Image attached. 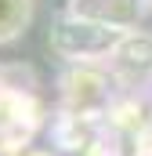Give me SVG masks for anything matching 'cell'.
<instances>
[{"mask_svg": "<svg viewBox=\"0 0 152 156\" xmlns=\"http://www.w3.org/2000/svg\"><path fill=\"white\" fill-rule=\"evenodd\" d=\"M127 37L119 26H105V22H91V18H58L51 26V47L58 55H69V58H87V55H105L116 51L119 40Z\"/></svg>", "mask_w": 152, "mask_h": 156, "instance_id": "cell-1", "label": "cell"}, {"mask_svg": "<svg viewBox=\"0 0 152 156\" xmlns=\"http://www.w3.org/2000/svg\"><path fill=\"white\" fill-rule=\"evenodd\" d=\"M141 4L138 0H73L76 18H91V22H105V26H130L138 18Z\"/></svg>", "mask_w": 152, "mask_h": 156, "instance_id": "cell-2", "label": "cell"}, {"mask_svg": "<svg viewBox=\"0 0 152 156\" xmlns=\"http://www.w3.org/2000/svg\"><path fill=\"white\" fill-rule=\"evenodd\" d=\"M116 66L127 76H145L152 69V37H123L116 47Z\"/></svg>", "mask_w": 152, "mask_h": 156, "instance_id": "cell-3", "label": "cell"}, {"mask_svg": "<svg viewBox=\"0 0 152 156\" xmlns=\"http://www.w3.org/2000/svg\"><path fill=\"white\" fill-rule=\"evenodd\" d=\"M33 18V0H0V44L18 37Z\"/></svg>", "mask_w": 152, "mask_h": 156, "instance_id": "cell-4", "label": "cell"}]
</instances>
